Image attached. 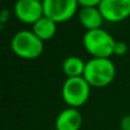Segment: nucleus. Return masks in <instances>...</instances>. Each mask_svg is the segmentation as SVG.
Returning <instances> with one entry per match:
<instances>
[{"mask_svg": "<svg viewBox=\"0 0 130 130\" xmlns=\"http://www.w3.org/2000/svg\"><path fill=\"white\" fill-rule=\"evenodd\" d=\"M86 63L76 56H70L64 59L62 70L67 78H79L83 75Z\"/></svg>", "mask_w": 130, "mask_h": 130, "instance_id": "obj_11", "label": "nucleus"}, {"mask_svg": "<svg viewBox=\"0 0 130 130\" xmlns=\"http://www.w3.org/2000/svg\"><path fill=\"white\" fill-rule=\"evenodd\" d=\"M120 130H130V114L124 115L120 121Z\"/></svg>", "mask_w": 130, "mask_h": 130, "instance_id": "obj_14", "label": "nucleus"}, {"mask_svg": "<svg viewBox=\"0 0 130 130\" xmlns=\"http://www.w3.org/2000/svg\"><path fill=\"white\" fill-rule=\"evenodd\" d=\"M115 65L110 58H91L86 63L83 78L90 87L103 88L115 78Z\"/></svg>", "mask_w": 130, "mask_h": 130, "instance_id": "obj_1", "label": "nucleus"}, {"mask_svg": "<svg viewBox=\"0 0 130 130\" xmlns=\"http://www.w3.org/2000/svg\"><path fill=\"white\" fill-rule=\"evenodd\" d=\"M57 23H55L53 20L46 17L45 15L37 21L33 25H32V32L40 39L41 41H47L50 40L53 37L55 36L57 31Z\"/></svg>", "mask_w": 130, "mask_h": 130, "instance_id": "obj_10", "label": "nucleus"}, {"mask_svg": "<svg viewBox=\"0 0 130 130\" xmlns=\"http://www.w3.org/2000/svg\"><path fill=\"white\" fill-rule=\"evenodd\" d=\"M82 42L85 49L91 55L92 58H110L114 55V46L117 41L103 29L86 31Z\"/></svg>", "mask_w": 130, "mask_h": 130, "instance_id": "obj_2", "label": "nucleus"}, {"mask_svg": "<svg viewBox=\"0 0 130 130\" xmlns=\"http://www.w3.org/2000/svg\"><path fill=\"white\" fill-rule=\"evenodd\" d=\"M80 7H98L102 0H78Z\"/></svg>", "mask_w": 130, "mask_h": 130, "instance_id": "obj_13", "label": "nucleus"}, {"mask_svg": "<svg viewBox=\"0 0 130 130\" xmlns=\"http://www.w3.org/2000/svg\"><path fill=\"white\" fill-rule=\"evenodd\" d=\"M90 88L83 76L67 78L62 86V98L69 107H81L89 99Z\"/></svg>", "mask_w": 130, "mask_h": 130, "instance_id": "obj_4", "label": "nucleus"}, {"mask_svg": "<svg viewBox=\"0 0 130 130\" xmlns=\"http://www.w3.org/2000/svg\"><path fill=\"white\" fill-rule=\"evenodd\" d=\"M128 52V46L123 41H117L114 46V55L117 56H123Z\"/></svg>", "mask_w": 130, "mask_h": 130, "instance_id": "obj_12", "label": "nucleus"}, {"mask_svg": "<svg viewBox=\"0 0 130 130\" xmlns=\"http://www.w3.org/2000/svg\"><path fill=\"white\" fill-rule=\"evenodd\" d=\"M14 13L21 22L33 25L43 16L42 2L37 0H17L14 6Z\"/></svg>", "mask_w": 130, "mask_h": 130, "instance_id": "obj_7", "label": "nucleus"}, {"mask_svg": "<svg viewBox=\"0 0 130 130\" xmlns=\"http://www.w3.org/2000/svg\"><path fill=\"white\" fill-rule=\"evenodd\" d=\"M82 126V114L78 108L67 107L56 118V130H80Z\"/></svg>", "mask_w": 130, "mask_h": 130, "instance_id": "obj_8", "label": "nucleus"}, {"mask_svg": "<svg viewBox=\"0 0 130 130\" xmlns=\"http://www.w3.org/2000/svg\"><path fill=\"white\" fill-rule=\"evenodd\" d=\"M78 16L79 22L87 31L102 29L104 18L98 7H81L80 11L78 13Z\"/></svg>", "mask_w": 130, "mask_h": 130, "instance_id": "obj_9", "label": "nucleus"}, {"mask_svg": "<svg viewBox=\"0 0 130 130\" xmlns=\"http://www.w3.org/2000/svg\"><path fill=\"white\" fill-rule=\"evenodd\" d=\"M10 47L16 56L24 59H34L43 53V41L32 31L22 30L13 37Z\"/></svg>", "mask_w": 130, "mask_h": 130, "instance_id": "obj_3", "label": "nucleus"}, {"mask_svg": "<svg viewBox=\"0 0 130 130\" xmlns=\"http://www.w3.org/2000/svg\"><path fill=\"white\" fill-rule=\"evenodd\" d=\"M37 1H40V2H42V1H43V0H37Z\"/></svg>", "mask_w": 130, "mask_h": 130, "instance_id": "obj_15", "label": "nucleus"}, {"mask_svg": "<svg viewBox=\"0 0 130 130\" xmlns=\"http://www.w3.org/2000/svg\"><path fill=\"white\" fill-rule=\"evenodd\" d=\"M98 9L104 21L122 22L130 16V0H102Z\"/></svg>", "mask_w": 130, "mask_h": 130, "instance_id": "obj_6", "label": "nucleus"}, {"mask_svg": "<svg viewBox=\"0 0 130 130\" xmlns=\"http://www.w3.org/2000/svg\"><path fill=\"white\" fill-rule=\"evenodd\" d=\"M43 15L55 23L71 20L78 11V0H43Z\"/></svg>", "mask_w": 130, "mask_h": 130, "instance_id": "obj_5", "label": "nucleus"}]
</instances>
